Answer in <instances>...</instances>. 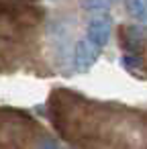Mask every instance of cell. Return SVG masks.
I'll use <instances>...</instances> for the list:
<instances>
[{
  "mask_svg": "<svg viewBox=\"0 0 147 149\" xmlns=\"http://www.w3.org/2000/svg\"><path fill=\"white\" fill-rule=\"evenodd\" d=\"M118 43L125 55H139L143 57L145 51V31L135 25H121L118 27Z\"/></svg>",
  "mask_w": 147,
  "mask_h": 149,
  "instance_id": "cell-1",
  "label": "cell"
},
{
  "mask_svg": "<svg viewBox=\"0 0 147 149\" xmlns=\"http://www.w3.org/2000/svg\"><path fill=\"white\" fill-rule=\"evenodd\" d=\"M110 31H112V19L104 13V15H96L90 23H88V43H92L96 49H102L108 39H110Z\"/></svg>",
  "mask_w": 147,
  "mask_h": 149,
  "instance_id": "cell-2",
  "label": "cell"
},
{
  "mask_svg": "<svg viewBox=\"0 0 147 149\" xmlns=\"http://www.w3.org/2000/svg\"><path fill=\"white\" fill-rule=\"evenodd\" d=\"M98 55H100V49H96L92 43H88L86 39L78 41L76 47H74V65H76V70L78 72L90 70L96 63Z\"/></svg>",
  "mask_w": 147,
  "mask_h": 149,
  "instance_id": "cell-3",
  "label": "cell"
},
{
  "mask_svg": "<svg viewBox=\"0 0 147 149\" xmlns=\"http://www.w3.org/2000/svg\"><path fill=\"white\" fill-rule=\"evenodd\" d=\"M125 8L129 10V15L137 17L139 21H145V15H147L145 0H125Z\"/></svg>",
  "mask_w": 147,
  "mask_h": 149,
  "instance_id": "cell-4",
  "label": "cell"
},
{
  "mask_svg": "<svg viewBox=\"0 0 147 149\" xmlns=\"http://www.w3.org/2000/svg\"><path fill=\"white\" fill-rule=\"evenodd\" d=\"M112 4V0H82V8L90 10V13H106Z\"/></svg>",
  "mask_w": 147,
  "mask_h": 149,
  "instance_id": "cell-5",
  "label": "cell"
}]
</instances>
